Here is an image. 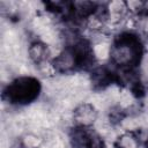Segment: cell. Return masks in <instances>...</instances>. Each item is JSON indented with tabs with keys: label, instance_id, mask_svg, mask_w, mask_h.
Returning a JSON list of instances; mask_svg holds the SVG:
<instances>
[{
	"label": "cell",
	"instance_id": "1",
	"mask_svg": "<svg viewBox=\"0 0 148 148\" xmlns=\"http://www.w3.org/2000/svg\"><path fill=\"white\" fill-rule=\"evenodd\" d=\"M145 54L146 49L140 35L133 30H123L111 39L109 65L116 72L138 71Z\"/></svg>",
	"mask_w": 148,
	"mask_h": 148
},
{
	"label": "cell",
	"instance_id": "2",
	"mask_svg": "<svg viewBox=\"0 0 148 148\" xmlns=\"http://www.w3.org/2000/svg\"><path fill=\"white\" fill-rule=\"evenodd\" d=\"M42 91L40 81L31 75H21L13 79L3 89L2 97L16 106L29 105L35 102Z\"/></svg>",
	"mask_w": 148,
	"mask_h": 148
},
{
	"label": "cell",
	"instance_id": "3",
	"mask_svg": "<svg viewBox=\"0 0 148 148\" xmlns=\"http://www.w3.org/2000/svg\"><path fill=\"white\" fill-rule=\"evenodd\" d=\"M69 140L73 148H106L102 135L95 128L72 127Z\"/></svg>",
	"mask_w": 148,
	"mask_h": 148
},
{
	"label": "cell",
	"instance_id": "4",
	"mask_svg": "<svg viewBox=\"0 0 148 148\" xmlns=\"http://www.w3.org/2000/svg\"><path fill=\"white\" fill-rule=\"evenodd\" d=\"M99 118L97 106L91 102H81L76 104L72 112L73 127L94 128Z\"/></svg>",
	"mask_w": 148,
	"mask_h": 148
},
{
	"label": "cell",
	"instance_id": "5",
	"mask_svg": "<svg viewBox=\"0 0 148 148\" xmlns=\"http://www.w3.org/2000/svg\"><path fill=\"white\" fill-rule=\"evenodd\" d=\"M104 10H105L109 28L125 24L128 17L131 16L127 9L126 1H120V0L109 1L104 5Z\"/></svg>",
	"mask_w": 148,
	"mask_h": 148
},
{
	"label": "cell",
	"instance_id": "6",
	"mask_svg": "<svg viewBox=\"0 0 148 148\" xmlns=\"http://www.w3.org/2000/svg\"><path fill=\"white\" fill-rule=\"evenodd\" d=\"M28 58L36 67H38L47 61H51L53 53L49 43L43 39H35L28 45Z\"/></svg>",
	"mask_w": 148,
	"mask_h": 148
},
{
	"label": "cell",
	"instance_id": "7",
	"mask_svg": "<svg viewBox=\"0 0 148 148\" xmlns=\"http://www.w3.org/2000/svg\"><path fill=\"white\" fill-rule=\"evenodd\" d=\"M114 148H141V138L136 131H124L113 142Z\"/></svg>",
	"mask_w": 148,
	"mask_h": 148
},
{
	"label": "cell",
	"instance_id": "8",
	"mask_svg": "<svg viewBox=\"0 0 148 148\" xmlns=\"http://www.w3.org/2000/svg\"><path fill=\"white\" fill-rule=\"evenodd\" d=\"M43 145V138L39 134L28 132L20 136L18 146L20 148H40Z\"/></svg>",
	"mask_w": 148,
	"mask_h": 148
},
{
	"label": "cell",
	"instance_id": "9",
	"mask_svg": "<svg viewBox=\"0 0 148 148\" xmlns=\"http://www.w3.org/2000/svg\"><path fill=\"white\" fill-rule=\"evenodd\" d=\"M146 147L148 148V136H147V140H146Z\"/></svg>",
	"mask_w": 148,
	"mask_h": 148
}]
</instances>
